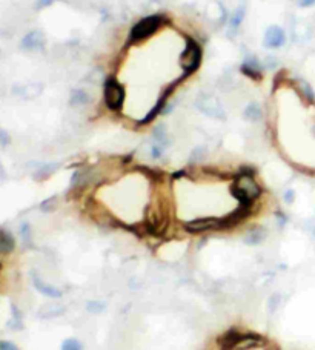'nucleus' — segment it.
Returning a JSON list of instances; mask_svg holds the SVG:
<instances>
[{"mask_svg": "<svg viewBox=\"0 0 315 350\" xmlns=\"http://www.w3.org/2000/svg\"><path fill=\"white\" fill-rule=\"evenodd\" d=\"M232 194H234L243 205H249L254 198H257V197L260 195V186H258L257 182L252 179V175H249V173H241L240 177L235 180V183H234Z\"/></svg>", "mask_w": 315, "mask_h": 350, "instance_id": "1", "label": "nucleus"}, {"mask_svg": "<svg viewBox=\"0 0 315 350\" xmlns=\"http://www.w3.org/2000/svg\"><path fill=\"white\" fill-rule=\"evenodd\" d=\"M163 16L160 14H154V16H148L145 19H142L139 23L134 25V28L129 33V40L131 42H140L145 40L148 37H151L162 25H163Z\"/></svg>", "mask_w": 315, "mask_h": 350, "instance_id": "2", "label": "nucleus"}, {"mask_svg": "<svg viewBox=\"0 0 315 350\" xmlns=\"http://www.w3.org/2000/svg\"><path fill=\"white\" fill-rule=\"evenodd\" d=\"M200 62H201V48L195 40L189 39L185 51L180 56V66L186 74H191L200 66Z\"/></svg>", "mask_w": 315, "mask_h": 350, "instance_id": "3", "label": "nucleus"}, {"mask_svg": "<svg viewBox=\"0 0 315 350\" xmlns=\"http://www.w3.org/2000/svg\"><path fill=\"white\" fill-rule=\"evenodd\" d=\"M123 102H125V88L116 79H108L105 82V103L108 109L119 111L123 106Z\"/></svg>", "mask_w": 315, "mask_h": 350, "instance_id": "4", "label": "nucleus"}, {"mask_svg": "<svg viewBox=\"0 0 315 350\" xmlns=\"http://www.w3.org/2000/svg\"><path fill=\"white\" fill-rule=\"evenodd\" d=\"M195 106L200 112H203L205 115L208 117H212V118H220V120H224L226 118V112L223 109V105L212 95H201L197 98L195 102Z\"/></svg>", "mask_w": 315, "mask_h": 350, "instance_id": "5", "label": "nucleus"}, {"mask_svg": "<svg viewBox=\"0 0 315 350\" xmlns=\"http://www.w3.org/2000/svg\"><path fill=\"white\" fill-rule=\"evenodd\" d=\"M229 220H220V218H198V220H192L188 221L185 224V229L191 234H198V232H205V231H214V229H220L223 226H228Z\"/></svg>", "mask_w": 315, "mask_h": 350, "instance_id": "6", "label": "nucleus"}, {"mask_svg": "<svg viewBox=\"0 0 315 350\" xmlns=\"http://www.w3.org/2000/svg\"><path fill=\"white\" fill-rule=\"evenodd\" d=\"M284 43H286V34L280 27L272 25L264 31V36H263V46L264 48L277 49V48H281Z\"/></svg>", "mask_w": 315, "mask_h": 350, "instance_id": "7", "label": "nucleus"}, {"mask_svg": "<svg viewBox=\"0 0 315 350\" xmlns=\"http://www.w3.org/2000/svg\"><path fill=\"white\" fill-rule=\"evenodd\" d=\"M47 45V39L45 34L39 30L30 31L20 42L22 49L25 51H42Z\"/></svg>", "mask_w": 315, "mask_h": 350, "instance_id": "8", "label": "nucleus"}, {"mask_svg": "<svg viewBox=\"0 0 315 350\" xmlns=\"http://www.w3.org/2000/svg\"><path fill=\"white\" fill-rule=\"evenodd\" d=\"M241 72L252 80H260L261 79V65H260L258 59L248 57L244 60V63L241 65Z\"/></svg>", "mask_w": 315, "mask_h": 350, "instance_id": "9", "label": "nucleus"}, {"mask_svg": "<svg viewBox=\"0 0 315 350\" xmlns=\"http://www.w3.org/2000/svg\"><path fill=\"white\" fill-rule=\"evenodd\" d=\"M33 284H34V287H36L40 293H43L45 296H50V298H60V296H62L60 289H57V287H54V286H51V284H47L39 275H33Z\"/></svg>", "mask_w": 315, "mask_h": 350, "instance_id": "10", "label": "nucleus"}, {"mask_svg": "<svg viewBox=\"0 0 315 350\" xmlns=\"http://www.w3.org/2000/svg\"><path fill=\"white\" fill-rule=\"evenodd\" d=\"M244 16H246V8H244V5H240V7L232 13V16L229 17V28H228V34H229V36H234V34L238 31L240 25H241L243 20H244Z\"/></svg>", "mask_w": 315, "mask_h": 350, "instance_id": "11", "label": "nucleus"}, {"mask_svg": "<svg viewBox=\"0 0 315 350\" xmlns=\"http://www.w3.org/2000/svg\"><path fill=\"white\" fill-rule=\"evenodd\" d=\"M152 140H154L155 144L163 146L165 149L171 144L169 135H168V129H166V124L160 123V124H157V126L154 128V131H152Z\"/></svg>", "mask_w": 315, "mask_h": 350, "instance_id": "12", "label": "nucleus"}, {"mask_svg": "<svg viewBox=\"0 0 315 350\" xmlns=\"http://www.w3.org/2000/svg\"><path fill=\"white\" fill-rule=\"evenodd\" d=\"M14 246H16V243H14L13 235L5 229H0V254L13 252Z\"/></svg>", "mask_w": 315, "mask_h": 350, "instance_id": "13", "label": "nucleus"}, {"mask_svg": "<svg viewBox=\"0 0 315 350\" xmlns=\"http://www.w3.org/2000/svg\"><path fill=\"white\" fill-rule=\"evenodd\" d=\"M266 238V231L263 228H254L251 229L246 237H244V243L249 244V246H255V244H260L263 243V240Z\"/></svg>", "mask_w": 315, "mask_h": 350, "instance_id": "14", "label": "nucleus"}, {"mask_svg": "<svg viewBox=\"0 0 315 350\" xmlns=\"http://www.w3.org/2000/svg\"><path fill=\"white\" fill-rule=\"evenodd\" d=\"M63 312H65V307L62 304L50 303V304H45L40 309V316L42 318H56L59 315H63Z\"/></svg>", "mask_w": 315, "mask_h": 350, "instance_id": "15", "label": "nucleus"}, {"mask_svg": "<svg viewBox=\"0 0 315 350\" xmlns=\"http://www.w3.org/2000/svg\"><path fill=\"white\" fill-rule=\"evenodd\" d=\"M91 102V97L86 91L83 89H74L70 97V105L71 106H85Z\"/></svg>", "mask_w": 315, "mask_h": 350, "instance_id": "16", "label": "nucleus"}, {"mask_svg": "<svg viewBox=\"0 0 315 350\" xmlns=\"http://www.w3.org/2000/svg\"><path fill=\"white\" fill-rule=\"evenodd\" d=\"M244 117L249 120V121H258L261 117H263V111L260 108L258 103H249L246 108H244Z\"/></svg>", "mask_w": 315, "mask_h": 350, "instance_id": "17", "label": "nucleus"}, {"mask_svg": "<svg viewBox=\"0 0 315 350\" xmlns=\"http://www.w3.org/2000/svg\"><path fill=\"white\" fill-rule=\"evenodd\" d=\"M59 167V164L56 163H48V164H42L36 172H34V179L36 180H45L47 177H50V175Z\"/></svg>", "mask_w": 315, "mask_h": 350, "instance_id": "18", "label": "nucleus"}, {"mask_svg": "<svg viewBox=\"0 0 315 350\" xmlns=\"http://www.w3.org/2000/svg\"><path fill=\"white\" fill-rule=\"evenodd\" d=\"M257 342H258V339H255V338H252V336H240L238 341H237V344H235L234 347H235V348H240V350H246V348L254 347Z\"/></svg>", "mask_w": 315, "mask_h": 350, "instance_id": "19", "label": "nucleus"}, {"mask_svg": "<svg viewBox=\"0 0 315 350\" xmlns=\"http://www.w3.org/2000/svg\"><path fill=\"white\" fill-rule=\"evenodd\" d=\"M60 350H83V345L79 339L76 338H68L62 342Z\"/></svg>", "mask_w": 315, "mask_h": 350, "instance_id": "20", "label": "nucleus"}, {"mask_svg": "<svg viewBox=\"0 0 315 350\" xmlns=\"http://www.w3.org/2000/svg\"><path fill=\"white\" fill-rule=\"evenodd\" d=\"M57 208V197L54 195V197H51V198H48V200H45L42 205H40V209L43 211V212H51V211H54Z\"/></svg>", "mask_w": 315, "mask_h": 350, "instance_id": "21", "label": "nucleus"}, {"mask_svg": "<svg viewBox=\"0 0 315 350\" xmlns=\"http://www.w3.org/2000/svg\"><path fill=\"white\" fill-rule=\"evenodd\" d=\"M20 234H22V238L25 243H30L31 241V228L28 223H24L22 228H20Z\"/></svg>", "mask_w": 315, "mask_h": 350, "instance_id": "22", "label": "nucleus"}, {"mask_svg": "<svg viewBox=\"0 0 315 350\" xmlns=\"http://www.w3.org/2000/svg\"><path fill=\"white\" fill-rule=\"evenodd\" d=\"M103 309H105V304H103V303L91 301V303L88 304V310H89L91 313H100Z\"/></svg>", "mask_w": 315, "mask_h": 350, "instance_id": "23", "label": "nucleus"}, {"mask_svg": "<svg viewBox=\"0 0 315 350\" xmlns=\"http://www.w3.org/2000/svg\"><path fill=\"white\" fill-rule=\"evenodd\" d=\"M54 2H56V0H36L34 8H36L37 11H40V10H45V8H48V7H51Z\"/></svg>", "mask_w": 315, "mask_h": 350, "instance_id": "24", "label": "nucleus"}, {"mask_svg": "<svg viewBox=\"0 0 315 350\" xmlns=\"http://www.w3.org/2000/svg\"><path fill=\"white\" fill-rule=\"evenodd\" d=\"M301 91H303V94L309 98V100H313V97H315V94H313V91H312V88H310V85L309 83H306V82H301Z\"/></svg>", "mask_w": 315, "mask_h": 350, "instance_id": "25", "label": "nucleus"}, {"mask_svg": "<svg viewBox=\"0 0 315 350\" xmlns=\"http://www.w3.org/2000/svg\"><path fill=\"white\" fill-rule=\"evenodd\" d=\"M11 143V137H10V134L5 131V129H2L0 128V146H8Z\"/></svg>", "mask_w": 315, "mask_h": 350, "instance_id": "26", "label": "nucleus"}, {"mask_svg": "<svg viewBox=\"0 0 315 350\" xmlns=\"http://www.w3.org/2000/svg\"><path fill=\"white\" fill-rule=\"evenodd\" d=\"M0 350H19V347L10 341H0Z\"/></svg>", "mask_w": 315, "mask_h": 350, "instance_id": "27", "label": "nucleus"}, {"mask_svg": "<svg viewBox=\"0 0 315 350\" xmlns=\"http://www.w3.org/2000/svg\"><path fill=\"white\" fill-rule=\"evenodd\" d=\"M300 8H310L315 5V0H295Z\"/></svg>", "mask_w": 315, "mask_h": 350, "instance_id": "28", "label": "nucleus"}, {"mask_svg": "<svg viewBox=\"0 0 315 350\" xmlns=\"http://www.w3.org/2000/svg\"><path fill=\"white\" fill-rule=\"evenodd\" d=\"M278 299H280V295H274L271 299H269V309L271 312H275L277 306H278Z\"/></svg>", "mask_w": 315, "mask_h": 350, "instance_id": "29", "label": "nucleus"}, {"mask_svg": "<svg viewBox=\"0 0 315 350\" xmlns=\"http://www.w3.org/2000/svg\"><path fill=\"white\" fill-rule=\"evenodd\" d=\"M294 200H295V192H294L292 189H287V191L284 192V202L290 205Z\"/></svg>", "mask_w": 315, "mask_h": 350, "instance_id": "30", "label": "nucleus"}, {"mask_svg": "<svg viewBox=\"0 0 315 350\" xmlns=\"http://www.w3.org/2000/svg\"><path fill=\"white\" fill-rule=\"evenodd\" d=\"M277 217H278V224H280V226H284V223H286V217H284L283 214H277Z\"/></svg>", "mask_w": 315, "mask_h": 350, "instance_id": "31", "label": "nucleus"}, {"mask_svg": "<svg viewBox=\"0 0 315 350\" xmlns=\"http://www.w3.org/2000/svg\"><path fill=\"white\" fill-rule=\"evenodd\" d=\"M7 177V173H5V169L2 166V163H0V180H4Z\"/></svg>", "mask_w": 315, "mask_h": 350, "instance_id": "32", "label": "nucleus"}]
</instances>
